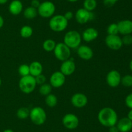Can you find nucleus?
Instances as JSON below:
<instances>
[{"label":"nucleus","mask_w":132,"mask_h":132,"mask_svg":"<svg viewBox=\"0 0 132 132\" xmlns=\"http://www.w3.org/2000/svg\"><path fill=\"white\" fill-rule=\"evenodd\" d=\"M98 120L101 125L110 128L116 126L118 121V115L116 111L110 107H104L98 113Z\"/></svg>","instance_id":"f257e3e1"},{"label":"nucleus","mask_w":132,"mask_h":132,"mask_svg":"<svg viewBox=\"0 0 132 132\" xmlns=\"http://www.w3.org/2000/svg\"><path fill=\"white\" fill-rule=\"evenodd\" d=\"M68 21L63 15L57 14L50 18L49 21V27L50 29L55 32H61L64 31L67 28Z\"/></svg>","instance_id":"f03ea898"},{"label":"nucleus","mask_w":132,"mask_h":132,"mask_svg":"<svg viewBox=\"0 0 132 132\" xmlns=\"http://www.w3.org/2000/svg\"><path fill=\"white\" fill-rule=\"evenodd\" d=\"M82 37L78 31L71 30L65 34L63 38V43L70 49H76L81 45Z\"/></svg>","instance_id":"7ed1b4c3"},{"label":"nucleus","mask_w":132,"mask_h":132,"mask_svg":"<svg viewBox=\"0 0 132 132\" xmlns=\"http://www.w3.org/2000/svg\"><path fill=\"white\" fill-rule=\"evenodd\" d=\"M37 85L35 77L29 75L21 76L19 81V88L24 94H30L36 89Z\"/></svg>","instance_id":"20e7f679"},{"label":"nucleus","mask_w":132,"mask_h":132,"mask_svg":"<svg viewBox=\"0 0 132 132\" xmlns=\"http://www.w3.org/2000/svg\"><path fill=\"white\" fill-rule=\"evenodd\" d=\"M29 117L35 125L41 126L46 121V113L43 107L36 106L30 110Z\"/></svg>","instance_id":"39448f33"},{"label":"nucleus","mask_w":132,"mask_h":132,"mask_svg":"<svg viewBox=\"0 0 132 132\" xmlns=\"http://www.w3.org/2000/svg\"><path fill=\"white\" fill-rule=\"evenodd\" d=\"M55 12V5L52 1H45L41 3L37 8V13L43 18H50L54 15Z\"/></svg>","instance_id":"423d86ee"},{"label":"nucleus","mask_w":132,"mask_h":132,"mask_svg":"<svg viewBox=\"0 0 132 132\" xmlns=\"http://www.w3.org/2000/svg\"><path fill=\"white\" fill-rule=\"evenodd\" d=\"M53 52L55 58L61 62H64L70 59L71 56V49L63 42L56 43Z\"/></svg>","instance_id":"0eeeda50"},{"label":"nucleus","mask_w":132,"mask_h":132,"mask_svg":"<svg viewBox=\"0 0 132 132\" xmlns=\"http://www.w3.org/2000/svg\"><path fill=\"white\" fill-rule=\"evenodd\" d=\"M76 21L79 24H85L94 19V14L84 8L79 9L75 14Z\"/></svg>","instance_id":"6e6552de"},{"label":"nucleus","mask_w":132,"mask_h":132,"mask_svg":"<svg viewBox=\"0 0 132 132\" xmlns=\"http://www.w3.org/2000/svg\"><path fill=\"white\" fill-rule=\"evenodd\" d=\"M104 41L106 45L113 50H119L123 45L122 39L118 35H107Z\"/></svg>","instance_id":"1a4fd4ad"},{"label":"nucleus","mask_w":132,"mask_h":132,"mask_svg":"<svg viewBox=\"0 0 132 132\" xmlns=\"http://www.w3.org/2000/svg\"><path fill=\"white\" fill-rule=\"evenodd\" d=\"M63 126L68 129H75L78 127L79 120L77 115L73 113H67L62 119Z\"/></svg>","instance_id":"9d476101"},{"label":"nucleus","mask_w":132,"mask_h":132,"mask_svg":"<svg viewBox=\"0 0 132 132\" xmlns=\"http://www.w3.org/2000/svg\"><path fill=\"white\" fill-rule=\"evenodd\" d=\"M121 75L117 70H111L106 76L107 84L111 87H117L121 84Z\"/></svg>","instance_id":"9b49d317"},{"label":"nucleus","mask_w":132,"mask_h":132,"mask_svg":"<svg viewBox=\"0 0 132 132\" xmlns=\"http://www.w3.org/2000/svg\"><path fill=\"white\" fill-rule=\"evenodd\" d=\"M66 81V76L60 71L52 74L50 78V84L52 87L59 88L63 86Z\"/></svg>","instance_id":"f8f14e48"},{"label":"nucleus","mask_w":132,"mask_h":132,"mask_svg":"<svg viewBox=\"0 0 132 132\" xmlns=\"http://www.w3.org/2000/svg\"><path fill=\"white\" fill-rule=\"evenodd\" d=\"M71 104L76 108H82L88 104V97L83 93H75L71 97Z\"/></svg>","instance_id":"ddd939ff"},{"label":"nucleus","mask_w":132,"mask_h":132,"mask_svg":"<svg viewBox=\"0 0 132 132\" xmlns=\"http://www.w3.org/2000/svg\"><path fill=\"white\" fill-rule=\"evenodd\" d=\"M76 69V63L74 61L71 59L62 62L60 67V71L65 76L72 75L75 72Z\"/></svg>","instance_id":"4468645a"},{"label":"nucleus","mask_w":132,"mask_h":132,"mask_svg":"<svg viewBox=\"0 0 132 132\" xmlns=\"http://www.w3.org/2000/svg\"><path fill=\"white\" fill-rule=\"evenodd\" d=\"M77 55L84 60H90L93 58L94 51L92 49L86 45H81L77 47Z\"/></svg>","instance_id":"2eb2a0df"},{"label":"nucleus","mask_w":132,"mask_h":132,"mask_svg":"<svg viewBox=\"0 0 132 132\" xmlns=\"http://www.w3.org/2000/svg\"><path fill=\"white\" fill-rule=\"evenodd\" d=\"M119 33L122 35L131 34L132 33V21L130 19H123L117 23Z\"/></svg>","instance_id":"dca6fc26"},{"label":"nucleus","mask_w":132,"mask_h":132,"mask_svg":"<svg viewBox=\"0 0 132 132\" xmlns=\"http://www.w3.org/2000/svg\"><path fill=\"white\" fill-rule=\"evenodd\" d=\"M99 36V32L94 27H89L85 29L82 32L81 37L86 42H91L96 40Z\"/></svg>","instance_id":"f3484780"},{"label":"nucleus","mask_w":132,"mask_h":132,"mask_svg":"<svg viewBox=\"0 0 132 132\" xmlns=\"http://www.w3.org/2000/svg\"><path fill=\"white\" fill-rule=\"evenodd\" d=\"M116 126L119 132H129L132 129V121L128 117H123L117 121Z\"/></svg>","instance_id":"a211bd4d"},{"label":"nucleus","mask_w":132,"mask_h":132,"mask_svg":"<svg viewBox=\"0 0 132 132\" xmlns=\"http://www.w3.org/2000/svg\"><path fill=\"white\" fill-rule=\"evenodd\" d=\"M23 9V5L20 0H13L10 3L9 11L12 15L18 16L21 13Z\"/></svg>","instance_id":"6ab92c4d"},{"label":"nucleus","mask_w":132,"mask_h":132,"mask_svg":"<svg viewBox=\"0 0 132 132\" xmlns=\"http://www.w3.org/2000/svg\"><path fill=\"white\" fill-rule=\"evenodd\" d=\"M30 68V75H32L34 77L38 76L41 75L43 72V67L42 64L38 61H34L30 64L29 65Z\"/></svg>","instance_id":"aec40b11"},{"label":"nucleus","mask_w":132,"mask_h":132,"mask_svg":"<svg viewBox=\"0 0 132 132\" xmlns=\"http://www.w3.org/2000/svg\"><path fill=\"white\" fill-rule=\"evenodd\" d=\"M37 15H38L37 9H35L31 6L26 8L23 12V16L27 19H34V18H36Z\"/></svg>","instance_id":"412c9836"},{"label":"nucleus","mask_w":132,"mask_h":132,"mask_svg":"<svg viewBox=\"0 0 132 132\" xmlns=\"http://www.w3.org/2000/svg\"><path fill=\"white\" fill-rule=\"evenodd\" d=\"M56 45V43L52 39H47L43 43V49L46 52L54 51Z\"/></svg>","instance_id":"4be33fe9"},{"label":"nucleus","mask_w":132,"mask_h":132,"mask_svg":"<svg viewBox=\"0 0 132 132\" xmlns=\"http://www.w3.org/2000/svg\"><path fill=\"white\" fill-rule=\"evenodd\" d=\"M58 100L56 96L54 94H48L47 96H46L45 97V104H46V106H48L49 107H55L57 104Z\"/></svg>","instance_id":"5701e85b"},{"label":"nucleus","mask_w":132,"mask_h":132,"mask_svg":"<svg viewBox=\"0 0 132 132\" xmlns=\"http://www.w3.org/2000/svg\"><path fill=\"white\" fill-rule=\"evenodd\" d=\"M33 34V28L28 25H24L20 30V35L23 38H28Z\"/></svg>","instance_id":"b1692460"},{"label":"nucleus","mask_w":132,"mask_h":132,"mask_svg":"<svg viewBox=\"0 0 132 132\" xmlns=\"http://www.w3.org/2000/svg\"><path fill=\"white\" fill-rule=\"evenodd\" d=\"M30 115V110L28 107H21L19 108L17 111L16 115L18 119L24 120L27 119V118L29 117Z\"/></svg>","instance_id":"393cba45"},{"label":"nucleus","mask_w":132,"mask_h":132,"mask_svg":"<svg viewBox=\"0 0 132 132\" xmlns=\"http://www.w3.org/2000/svg\"><path fill=\"white\" fill-rule=\"evenodd\" d=\"M97 3L96 0H85L83 2V8L90 12H92L96 9Z\"/></svg>","instance_id":"a878e982"},{"label":"nucleus","mask_w":132,"mask_h":132,"mask_svg":"<svg viewBox=\"0 0 132 132\" xmlns=\"http://www.w3.org/2000/svg\"><path fill=\"white\" fill-rule=\"evenodd\" d=\"M52 89V87L50 84L45 83V84L40 85L39 91L40 94H42V95L47 96L48 94L51 93Z\"/></svg>","instance_id":"bb28decb"},{"label":"nucleus","mask_w":132,"mask_h":132,"mask_svg":"<svg viewBox=\"0 0 132 132\" xmlns=\"http://www.w3.org/2000/svg\"><path fill=\"white\" fill-rule=\"evenodd\" d=\"M107 33L108 35H117L119 34V29L117 23H111L107 27Z\"/></svg>","instance_id":"cd10ccee"},{"label":"nucleus","mask_w":132,"mask_h":132,"mask_svg":"<svg viewBox=\"0 0 132 132\" xmlns=\"http://www.w3.org/2000/svg\"><path fill=\"white\" fill-rule=\"evenodd\" d=\"M18 72L21 76H25L30 75L29 65L27 64H21L18 68Z\"/></svg>","instance_id":"c85d7f7f"},{"label":"nucleus","mask_w":132,"mask_h":132,"mask_svg":"<svg viewBox=\"0 0 132 132\" xmlns=\"http://www.w3.org/2000/svg\"><path fill=\"white\" fill-rule=\"evenodd\" d=\"M121 83L125 87L132 86V75H126L121 78Z\"/></svg>","instance_id":"c756f323"},{"label":"nucleus","mask_w":132,"mask_h":132,"mask_svg":"<svg viewBox=\"0 0 132 132\" xmlns=\"http://www.w3.org/2000/svg\"><path fill=\"white\" fill-rule=\"evenodd\" d=\"M122 44L125 45H130L132 44V35L131 34H126L124 35L122 37Z\"/></svg>","instance_id":"7c9ffc66"},{"label":"nucleus","mask_w":132,"mask_h":132,"mask_svg":"<svg viewBox=\"0 0 132 132\" xmlns=\"http://www.w3.org/2000/svg\"><path fill=\"white\" fill-rule=\"evenodd\" d=\"M36 79V82L37 85H42V84H45V82H46V77L45 76V75H43V74L38 75V76H36L35 77Z\"/></svg>","instance_id":"2f4dec72"},{"label":"nucleus","mask_w":132,"mask_h":132,"mask_svg":"<svg viewBox=\"0 0 132 132\" xmlns=\"http://www.w3.org/2000/svg\"><path fill=\"white\" fill-rule=\"evenodd\" d=\"M125 104L126 106L131 109H132V93H130L126 96L125 98Z\"/></svg>","instance_id":"473e14b6"},{"label":"nucleus","mask_w":132,"mask_h":132,"mask_svg":"<svg viewBox=\"0 0 132 132\" xmlns=\"http://www.w3.org/2000/svg\"><path fill=\"white\" fill-rule=\"evenodd\" d=\"M119 0H103V4L106 7H112L116 5Z\"/></svg>","instance_id":"72a5a7b5"},{"label":"nucleus","mask_w":132,"mask_h":132,"mask_svg":"<svg viewBox=\"0 0 132 132\" xmlns=\"http://www.w3.org/2000/svg\"><path fill=\"white\" fill-rule=\"evenodd\" d=\"M64 16V18H66V19H67L68 21L70 20V19H72V18H73V14L72 12L71 11H67V12L64 13V14L63 15Z\"/></svg>","instance_id":"f704fd0d"},{"label":"nucleus","mask_w":132,"mask_h":132,"mask_svg":"<svg viewBox=\"0 0 132 132\" xmlns=\"http://www.w3.org/2000/svg\"><path fill=\"white\" fill-rule=\"evenodd\" d=\"M40 3H41L39 0H32V1H31V6L37 9V8L40 5Z\"/></svg>","instance_id":"c9c22d12"},{"label":"nucleus","mask_w":132,"mask_h":132,"mask_svg":"<svg viewBox=\"0 0 132 132\" xmlns=\"http://www.w3.org/2000/svg\"><path fill=\"white\" fill-rule=\"evenodd\" d=\"M109 132H119L117 126H113L109 128Z\"/></svg>","instance_id":"e433bc0d"},{"label":"nucleus","mask_w":132,"mask_h":132,"mask_svg":"<svg viewBox=\"0 0 132 132\" xmlns=\"http://www.w3.org/2000/svg\"><path fill=\"white\" fill-rule=\"evenodd\" d=\"M4 25V19L1 15H0V28H2Z\"/></svg>","instance_id":"4c0bfd02"},{"label":"nucleus","mask_w":132,"mask_h":132,"mask_svg":"<svg viewBox=\"0 0 132 132\" xmlns=\"http://www.w3.org/2000/svg\"><path fill=\"white\" fill-rule=\"evenodd\" d=\"M128 118L130 120H131L132 121V109L130 110V111L128 112Z\"/></svg>","instance_id":"58836bf2"},{"label":"nucleus","mask_w":132,"mask_h":132,"mask_svg":"<svg viewBox=\"0 0 132 132\" xmlns=\"http://www.w3.org/2000/svg\"><path fill=\"white\" fill-rule=\"evenodd\" d=\"M9 0H0V5H5L8 2Z\"/></svg>","instance_id":"ea45409f"},{"label":"nucleus","mask_w":132,"mask_h":132,"mask_svg":"<svg viewBox=\"0 0 132 132\" xmlns=\"http://www.w3.org/2000/svg\"><path fill=\"white\" fill-rule=\"evenodd\" d=\"M3 132H14V131L11 129H5Z\"/></svg>","instance_id":"a19ab883"},{"label":"nucleus","mask_w":132,"mask_h":132,"mask_svg":"<svg viewBox=\"0 0 132 132\" xmlns=\"http://www.w3.org/2000/svg\"><path fill=\"white\" fill-rule=\"evenodd\" d=\"M68 1H69V2L70 3H76L77 2V1H78L79 0H67Z\"/></svg>","instance_id":"79ce46f5"},{"label":"nucleus","mask_w":132,"mask_h":132,"mask_svg":"<svg viewBox=\"0 0 132 132\" xmlns=\"http://www.w3.org/2000/svg\"><path fill=\"white\" fill-rule=\"evenodd\" d=\"M130 70L132 71V60L130 61Z\"/></svg>","instance_id":"37998d69"},{"label":"nucleus","mask_w":132,"mask_h":132,"mask_svg":"<svg viewBox=\"0 0 132 132\" xmlns=\"http://www.w3.org/2000/svg\"><path fill=\"white\" fill-rule=\"evenodd\" d=\"M1 84H2V80H1V78H0V87H1Z\"/></svg>","instance_id":"c03bdc74"}]
</instances>
